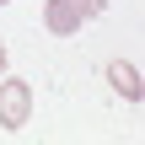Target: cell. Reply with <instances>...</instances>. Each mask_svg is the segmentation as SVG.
<instances>
[{
    "instance_id": "cell-5",
    "label": "cell",
    "mask_w": 145,
    "mask_h": 145,
    "mask_svg": "<svg viewBox=\"0 0 145 145\" xmlns=\"http://www.w3.org/2000/svg\"><path fill=\"white\" fill-rule=\"evenodd\" d=\"M0 75H5V43H0Z\"/></svg>"
},
{
    "instance_id": "cell-6",
    "label": "cell",
    "mask_w": 145,
    "mask_h": 145,
    "mask_svg": "<svg viewBox=\"0 0 145 145\" xmlns=\"http://www.w3.org/2000/svg\"><path fill=\"white\" fill-rule=\"evenodd\" d=\"M0 5H5V0H0Z\"/></svg>"
},
{
    "instance_id": "cell-3",
    "label": "cell",
    "mask_w": 145,
    "mask_h": 145,
    "mask_svg": "<svg viewBox=\"0 0 145 145\" xmlns=\"http://www.w3.org/2000/svg\"><path fill=\"white\" fill-rule=\"evenodd\" d=\"M102 75H108V86H113L124 102H145V81H140V70H135L129 59H108Z\"/></svg>"
},
{
    "instance_id": "cell-2",
    "label": "cell",
    "mask_w": 145,
    "mask_h": 145,
    "mask_svg": "<svg viewBox=\"0 0 145 145\" xmlns=\"http://www.w3.org/2000/svg\"><path fill=\"white\" fill-rule=\"evenodd\" d=\"M86 22H91L86 0H43V27H48L54 38H75Z\"/></svg>"
},
{
    "instance_id": "cell-4",
    "label": "cell",
    "mask_w": 145,
    "mask_h": 145,
    "mask_svg": "<svg viewBox=\"0 0 145 145\" xmlns=\"http://www.w3.org/2000/svg\"><path fill=\"white\" fill-rule=\"evenodd\" d=\"M108 5H113V0H86V11H91V16H102Z\"/></svg>"
},
{
    "instance_id": "cell-1",
    "label": "cell",
    "mask_w": 145,
    "mask_h": 145,
    "mask_svg": "<svg viewBox=\"0 0 145 145\" xmlns=\"http://www.w3.org/2000/svg\"><path fill=\"white\" fill-rule=\"evenodd\" d=\"M27 118H32V86L22 75H5L0 81V129L16 135V129H27Z\"/></svg>"
}]
</instances>
